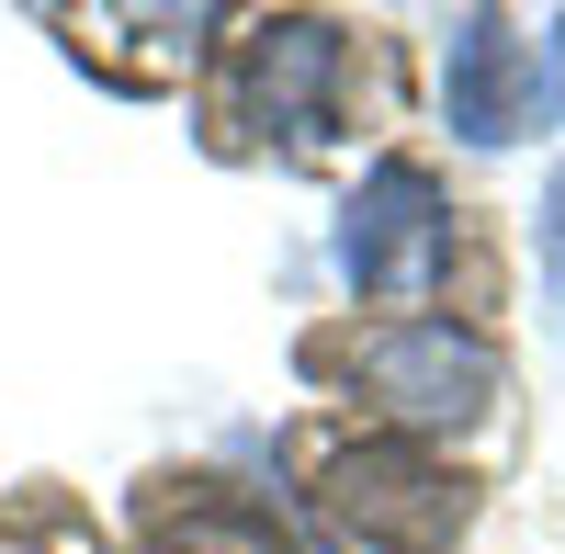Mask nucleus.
<instances>
[{
    "instance_id": "obj_1",
    "label": "nucleus",
    "mask_w": 565,
    "mask_h": 554,
    "mask_svg": "<svg viewBox=\"0 0 565 554\" xmlns=\"http://www.w3.org/2000/svg\"><path fill=\"white\" fill-rule=\"evenodd\" d=\"M441 271H452L441 181L418 170V159H385L351 193V215H340V284L362 306H418V295H441Z\"/></svg>"
},
{
    "instance_id": "obj_2",
    "label": "nucleus",
    "mask_w": 565,
    "mask_h": 554,
    "mask_svg": "<svg viewBox=\"0 0 565 554\" xmlns=\"http://www.w3.org/2000/svg\"><path fill=\"white\" fill-rule=\"evenodd\" d=\"M328 521L351 543H385V554H441L463 521H476V498H463L452 465H430L418 441H351L328 452Z\"/></svg>"
},
{
    "instance_id": "obj_3",
    "label": "nucleus",
    "mask_w": 565,
    "mask_h": 554,
    "mask_svg": "<svg viewBox=\"0 0 565 554\" xmlns=\"http://www.w3.org/2000/svg\"><path fill=\"white\" fill-rule=\"evenodd\" d=\"M441 114L463 148H509V136H532L554 114V57L509 12H463L452 57H441Z\"/></svg>"
},
{
    "instance_id": "obj_4",
    "label": "nucleus",
    "mask_w": 565,
    "mask_h": 554,
    "mask_svg": "<svg viewBox=\"0 0 565 554\" xmlns=\"http://www.w3.org/2000/svg\"><path fill=\"white\" fill-rule=\"evenodd\" d=\"M362 385L396 407V419H487V396H498V351L476 329H452V317H407V329L385 340H362Z\"/></svg>"
},
{
    "instance_id": "obj_5",
    "label": "nucleus",
    "mask_w": 565,
    "mask_h": 554,
    "mask_svg": "<svg viewBox=\"0 0 565 554\" xmlns=\"http://www.w3.org/2000/svg\"><path fill=\"white\" fill-rule=\"evenodd\" d=\"M340 57H351V34L340 23H271L260 34V68H249V114L260 136H282V148H317L328 136V90H340Z\"/></svg>"
},
{
    "instance_id": "obj_6",
    "label": "nucleus",
    "mask_w": 565,
    "mask_h": 554,
    "mask_svg": "<svg viewBox=\"0 0 565 554\" xmlns=\"http://www.w3.org/2000/svg\"><path fill=\"white\" fill-rule=\"evenodd\" d=\"M148 554H282V532L260 510H238V498H193V510H170L148 532Z\"/></svg>"
}]
</instances>
